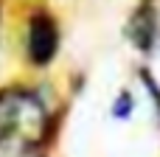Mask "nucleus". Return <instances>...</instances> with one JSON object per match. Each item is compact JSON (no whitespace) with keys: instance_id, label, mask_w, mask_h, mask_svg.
Instances as JSON below:
<instances>
[{"instance_id":"1","label":"nucleus","mask_w":160,"mask_h":157,"mask_svg":"<svg viewBox=\"0 0 160 157\" xmlns=\"http://www.w3.org/2000/svg\"><path fill=\"white\" fill-rule=\"evenodd\" d=\"M62 48L59 17L48 6H34L25 17V59L34 70H45L56 62Z\"/></svg>"},{"instance_id":"2","label":"nucleus","mask_w":160,"mask_h":157,"mask_svg":"<svg viewBox=\"0 0 160 157\" xmlns=\"http://www.w3.org/2000/svg\"><path fill=\"white\" fill-rule=\"evenodd\" d=\"M124 34H127L129 45H132L138 53L149 56V53L155 51V45H158V39H160V14H158L155 0H141V3L132 8Z\"/></svg>"},{"instance_id":"3","label":"nucleus","mask_w":160,"mask_h":157,"mask_svg":"<svg viewBox=\"0 0 160 157\" xmlns=\"http://www.w3.org/2000/svg\"><path fill=\"white\" fill-rule=\"evenodd\" d=\"M135 107H138L135 93H132L129 87H121V90L115 93V98L110 101V115H112L115 121H129L132 112H135Z\"/></svg>"},{"instance_id":"4","label":"nucleus","mask_w":160,"mask_h":157,"mask_svg":"<svg viewBox=\"0 0 160 157\" xmlns=\"http://www.w3.org/2000/svg\"><path fill=\"white\" fill-rule=\"evenodd\" d=\"M138 79L146 87V93H149V98H152V104H155V110H158V115H160V81L155 79V73L149 67H138Z\"/></svg>"},{"instance_id":"5","label":"nucleus","mask_w":160,"mask_h":157,"mask_svg":"<svg viewBox=\"0 0 160 157\" xmlns=\"http://www.w3.org/2000/svg\"><path fill=\"white\" fill-rule=\"evenodd\" d=\"M25 157H45V155H39V152H31V155H25Z\"/></svg>"},{"instance_id":"6","label":"nucleus","mask_w":160,"mask_h":157,"mask_svg":"<svg viewBox=\"0 0 160 157\" xmlns=\"http://www.w3.org/2000/svg\"><path fill=\"white\" fill-rule=\"evenodd\" d=\"M0 20H3V3H0Z\"/></svg>"}]
</instances>
